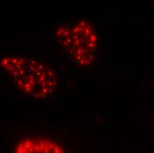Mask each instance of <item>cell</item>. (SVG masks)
<instances>
[{"label":"cell","mask_w":154,"mask_h":153,"mask_svg":"<svg viewBox=\"0 0 154 153\" xmlns=\"http://www.w3.org/2000/svg\"><path fill=\"white\" fill-rule=\"evenodd\" d=\"M57 45L79 68L93 67L99 60V37L85 19L79 18L57 28Z\"/></svg>","instance_id":"7a4b0ae2"},{"label":"cell","mask_w":154,"mask_h":153,"mask_svg":"<svg viewBox=\"0 0 154 153\" xmlns=\"http://www.w3.org/2000/svg\"><path fill=\"white\" fill-rule=\"evenodd\" d=\"M1 70L19 94L34 99L51 98L57 89L54 70L43 60L20 55L1 57Z\"/></svg>","instance_id":"6da1fadb"},{"label":"cell","mask_w":154,"mask_h":153,"mask_svg":"<svg viewBox=\"0 0 154 153\" xmlns=\"http://www.w3.org/2000/svg\"><path fill=\"white\" fill-rule=\"evenodd\" d=\"M11 153H69L67 145L56 132L26 128L19 132Z\"/></svg>","instance_id":"3957f363"}]
</instances>
